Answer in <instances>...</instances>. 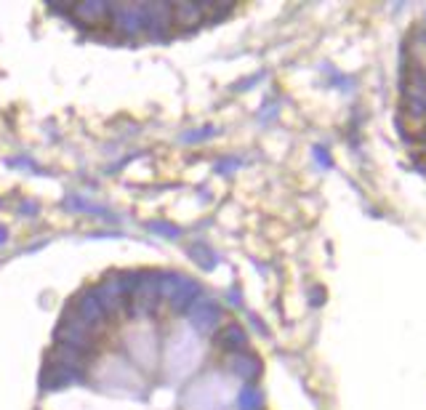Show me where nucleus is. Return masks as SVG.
<instances>
[{
	"mask_svg": "<svg viewBox=\"0 0 426 410\" xmlns=\"http://www.w3.org/2000/svg\"><path fill=\"white\" fill-rule=\"evenodd\" d=\"M160 298H166L173 312H187L200 298V285L187 274H160Z\"/></svg>",
	"mask_w": 426,
	"mask_h": 410,
	"instance_id": "nucleus-1",
	"label": "nucleus"
},
{
	"mask_svg": "<svg viewBox=\"0 0 426 410\" xmlns=\"http://www.w3.org/2000/svg\"><path fill=\"white\" fill-rule=\"evenodd\" d=\"M56 339H59L62 346L78 349V352H83V355L96 346V333H94L78 314H72V312H64L62 325H59V330H56Z\"/></svg>",
	"mask_w": 426,
	"mask_h": 410,
	"instance_id": "nucleus-2",
	"label": "nucleus"
},
{
	"mask_svg": "<svg viewBox=\"0 0 426 410\" xmlns=\"http://www.w3.org/2000/svg\"><path fill=\"white\" fill-rule=\"evenodd\" d=\"M75 314L83 320L94 333H99L104 330L107 325H109V314L104 312V307L99 304V298H96V293L94 288H85L80 296H78V307H75Z\"/></svg>",
	"mask_w": 426,
	"mask_h": 410,
	"instance_id": "nucleus-3",
	"label": "nucleus"
},
{
	"mask_svg": "<svg viewBox=\"0 0 426 410\" xmlns=\"http://www.w3.org/2000/svg\"><path fill=\"white\" fill-rule=\"evenodd\" d=\"M112 21L123 35H136L147 30V11L144 3H120L112 8Z\"/></svg>",
	"mask_w": 426,
	"mask_h": 410,
	"instance_id": "nucleus-4",
	"label": "nucleus"
},
{
	"mask_svg": "<svg viewBox=\"0 0 426 410\" xmlns=\"http://www.w3.org/2000/svg\"><path fill=\"white\" fill-rule=\"evenodd\" d=\"M134 309L131 312H139V314H154L160 309V274H147L141 277L139 288L134 293Z\"/></svg>",
	"mask_w": 426,
	"mask_h": 410,
	"instance_id": "nucleus-5",
	"label": "nucleus"
},
{
	"mask_svg": "<svg viewBox=\"0 0 426 410\" xmlns=\"http://www.w3.org/2000/svg\"><path fill=\"white\" fill-rule=\"evenodd\" d=\"M96 293V298H99V304L104 307V312L112 317V314H118L125 309L128 304V296L123 293V285H120V274H109V277H104L102 283H99V288H94Z\"/></svg>",
	"mask_w": 426,
	"mask_h": 410,
	"instance_id": "nucleus-6",
	"label": "nucleus"
},
{
	"mask_svg": "<svg viewBox=\"0 0 426 410\" xmlns=\"http://www.w3.org/2000/svg\"><path fill=\"white\" fill-rule=\"evenodd\" d=\"M72 17L78 19L80 24H88V27H99L104 21L112 19V6L104 3V0H85V3H78L72 6Z\"/></svg>",
	"mask_w": 426,
	"mask_h": 410,
	"instance_id": "nucleus-7",
	"label": "nucleus"
},
{
	"mask_svg": "<svg viewBox=\"0 0 426 410\" xmlns=\"http://www.w3.org/2000/svg\"><path fill=\"white\" fill-rule=\"evenodd\" d=\"M144 11H147V30L152 35H166L168 27L173 24V11H170V3L166 0H152V3H144Z\"/></svg>",
	"mask_w": 426,
	"mask_h": 410,
	"instance_id": "nucleus-8",
	"label": "nucleus"
},
{
	"mask_svg": "<svg viewBox=\"0 0 426 410\" xmlns=\"http://www.w3.org/2000/svg\"><path fill=\"white\" fill-rule=\"evenodd\" d=\"M219 320H222V312H219V307H216L213 301H208V298L197 301V307L192 309V314H189L192 328H195L197 333H203V336H208V333L219 325Z\"/></svg>",
	"mask_w": 426,
	"mask_h": 410,
	"instance_id": "nucleus-9",
	"label": "nucleus"
},
{
	"mask_svg": "<svg viewBox=\"0 0 426 410\" xmlns=\"http://www.w3.org/2000/svg\"><path fill=\"white\" fill-rule=\"evenodd\" d=\"M170 11H173V21L181 24V27H187V30L197 27V24L205 19V6H200V3H189V0L173 3Z\"/></svg>",
	"mask_w": 426,
	"mask_h": 410,
	"instance_id": "nucleus-10",
	"label": "nucleus"
},
{
	"mask_svg": "<svg viewBox=\"0 0 426 410\" xmlns=\"http://www.w3.org/2000/svg\"><path fill=\"white\" fill-rule=\"evenodd\" d=\"M53 365H59V368H64V371H72V373H78V376H83V371L88 368V359H85L83 352H78V349H69V346H56V352H53Z\"/></svg>",
	"mask_w": 426,
	"mask_h": 410,
	"instance_id": "nucleus-11",
	"label": "nucleus"
},
{
	"mask_svg": "<svg viewBox=\"0 0 426 410\" xmlns=\"http://www.w3.org/2000/svg\"><path fill=\"white\" fill-rule=\"evenodd\" d=\"M75 378H80V376H78V373H72V371L59 368V365H48V368L43 371V376H40V384H43L46 389H51V386H64V384L75 381Z\"/></svg>",
	"mask_w": 426,
	"mask_h": 410,
	"instance_id": "nucleus-12",
	"label": "nucleus"
},
{
	"mask_svg": "<svg viewBox=\"0 0 426 410\" xmlns=\"http://www.w3.org/2000/svg\"><path fill=\"white\" fill-rule=\"evenodd\" d=\"M219 346L227 349V352H240L242 346H245V333H242V328L238 325H227L222 333H219Z\"/></svg>",
	"mask_w": 426,
	"mask_h": 410,
	"instance_id": "nucleus-13",
	"label": "nucleus"
},
{
	"mask_svg": "<svg viewBox=\"0 0 426 410\" xmlns=\"http://www.w3.org/2000/svg\"><path fill=\"white\" fill-rule=\"evenodd\" d=\"M229 368H232L240 378H254V376H258V371H261L258 359L245 357V355H235V357L229 359Z\"/></svg>",
	"mask_w": 426,
	"mask_h": 410,
	"instance_id": "nucleus-14",
	"label": "nucleus"
},
{
	"mask_svg": "<svg viewBox=\"0 0 426 410\" xmlns=\"http://www.w3.org/2000/svg\"><path fill=\"white\" fill-rule=\"evenodd\" d=\"M261 408V394L251 389V386H245L242 394H240V410H258Z\"/></svg>",
	"mask_w": 426,
	"mask_h": 410,
	"instance_id": "nucleus-15",
	"label": "nucleus"
},
{
	"mask_svg": "<svg viewBox=\"0 0 426 410\" xmlns=\"http://www.w3.org/2000/svg\"><path fill=\"white\" fill-rule=\"evenodd\" d=\"M150 232H157V235H163V238H168V240H176L181 235L179 226H176V224H168V222H150Z\"/></svg>",
	"mask_w": 426,
	"mask_h": 410,
	"instance_id": "nucleus-16",
	"label": "nucleus"
},
{
	"mask_svg": "<svg viewBox=\"0 0 426 410\" xmlns=\"http://www.w3.org/2000/svg\"><path fill=\"white\" fill-rule=\"evenodd\" d=\"M189 253H195V261H197V264H200V267H205V269H211V267H213V264H216V261H208V251H205V248H200V245H192V248H189Z\"/></svg>",
	"mask_w": 426,
	"mask_h": 410,
	"instance_id": "nucleus-17",
	"label": "nucleus"
},
{
	"mask_svg": "<svg viewBox=\"0 0 426 410\" xmlns=\"http://www.w3.org/2000/svg\"><path fill=\"white\" fill-rule=\"evenodd\" d=\"M213 131H197V134H184V141H195V139H205L211 136Z\"/></svg>",
	"mask_w": 426,
	"mask_h": 410,
	"instance_id": "nucleus-18",
	"label": "nucleus"
},
{
	"mask_svg": "<svg viewBox=\"0 0 426 410\" xmlns=\"http://www.w3.org/2000/svg\"><path fill=\"white\" fill-rule=\"evenodd\" d=\"M6 240H8V229H6V226H3V224H0V245H3V242H6Z\"/></svg>",
	"mask_w": 426,
	"mask_h": 410,
	"instance_id": "nucleus-19",
	"label": "nucleus"
}]
</instances>
